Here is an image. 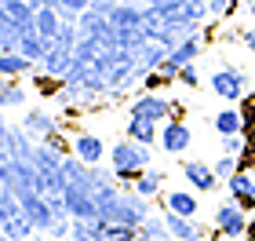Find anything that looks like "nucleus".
I'll return each mask as SVG.
<instances>
[{"label": "nucleus", "mask_w": 255, "mask_h": 241, "mask_svg": "<svg viewBox=\"0 0 255 241\" xmlns=\"http://www.w3.org/2000/svg\"><path fill=\"white\" fill-rule=\"evenodd\" d=\"M212 168H215V176H219V179H230V176L237 172V157H234V154H219Z\"/></svg>", "instance_id": "nucleus-23"}, {"label": "nucleus", "mask_w": 255, "mask_h": 241, "mask_svg": "<svg viewBox=\"0 0 255 241\" xmlns=\"http://www.w3.org/2000/svg\"><path fill=\"white\" fill-rule=\"evenodd\" d=\"M29 7L37 11V7H55V0H29Z\"/></svg>", "instance_id": "nucleus-29"}, {"label": "nucleus", "mask_w": 255, "mask_h": 241, "mask_svg": "<svg viewBox=\"0 0 255 241\" xmlns=\"http://www.w3.org/2000/svg\"><path fill=\"white\" fill-rule=\"evenodd\" d=\"M182 179L190 183V190H197V194H212L215 187H219V176H215V168L212 165H204V161H182Z\"/></svg>", "instance_id": "nucleus-9"}, {"label": "nucleus", "mask_w": 255, "mask_h": 241, "mask_svg": "<svg viewBox=\"0 0 255 241\" xmlns=\"http://www.w3.org/2000/svg\"><path fill=\"white\" fill-rule=\"evenodd\" d=\"M241 40H245V48H248V51L255 55V26H252V29H245V33H241Z\"/></svg>", "instance_id": "nucleus-28"}, {"label": "nucleus", "mask_w": 255, "mask_h": 241, "mask_svg": "<svg viewBox=\"0 0 255 241\" xmlns=\"http://www.w3.org/2000/svg\"><path fill=\"white\" fill-rule=\"evenodd\" d=\"M73 154L84 161V165H102V157H106V143L99 139V135H91V132H80L73 135Z\"/></svg>", "instance_id": "nucleus-10"}, {"label": "nucleus", "mask_w": 255, "mask_h": 241, "mask_svg": "<svg viewBox=\"0 0 255 241\" xmlns=\"http://www.w3.org/2000/svg\"><path fill=\"white\" fill-rule=\"evenodd\" d=\"M37 70V62H29L18 51H0V77H26Z\"/></svg>", "instance_id": "nucleus-18"}, {"label": "nucleus", "mask_w": 255, "mask_h": 241, "mask_svg": "<svg viewBox=\"0 0 255 241\" xmlns=\"http://www.w3.org/2000/svg\"><path fill=\"white\" fill-rule=\"evenodd\" d=\"M226 241H245V238H226Z\"/></svg>", "instance_id": "nucleus-33"}, {"label": "nucleus", "mask_w": 255, "mask_h": 241, "mask_svg": "<svg viewBox=\"0 0 255 241\" xmlns=\"http://www.w3.org/2000/svg\"><path fill=\"white\" fill-rule=\"evenodd\" d=\"M124 132H128V139H135V143H142V146H149V143L160 139V124H153V121H138V117H128Z\"/></svg>", "instance_id": "nucleus-19"}, {"label": "nucleus", "mask_w": 255, "mask_h": 241, "mask_svg": "<svg viewBox=\"0 0 255 241\" xmlns=\"http://www.w3.org/2000/svg\"><path fill=\"white\" fill-rule=\"evenodd\" d=\"M168 121H186V106H182V102H171V117Z\"/></svg>", "instance_id": "nucleus-27"}, {"label": "nucleus", "mask_w": 255, "mask_h": 241, "mask_svg": "<svg viewBox=\"0 0 255 241\" xmlns=\"http://www.w3.org/2000/svg\"><path fill=\"white\" fill-rule=\"evenodd\" d=\"M18 201H22V212L29 216V223L37 227V231H51L55 227V209H51V201L44 198V194H18Z\"/></svg>", "instance_id": "nucleus-8"}, {"label": "nucleus", "mask_w": 255, "mask_h": 241, "mask_svg": "<svg viewBox=\"0 0 255 241\" xmlns=\"http://www.w3.org/2000/svg\"><path fill=\"white\" fill-rule=\"evenodd\" d=\"M55 7H59L62 18H80L91 7V0H55Z\"/></svg>", "instance_id": "nucleus-22"}, {"label": "nucleus", "mask_w": 255, "mask_h": 241, "mask_svg": "<svg viewBox=\"0 0 255 241\" xmlns=\"http://www.w3.org/2000/svg\"><path fill=\"white\" fill-rule=\"evenodd\" d=\"M128 117L164 124V121L171 117V99H164L160 91H142V95H135V99H131V106H128Z\"/></svg>", "instance_id": "nucleus-5"}, {"label": "nucleus", "mask_w": 255, "mask_h": 241, "mask_svg": "<svg viewBox=\"0 0 255 241\" xmlns=\"http://www.w3.org/2000/svg\"><path fill=\"white\" fill-rule=\"evenodd\" d=\"M179 84H182V88H197V84H201V73H197V66H193V62L179 70Z\"/></svg>", "instance_id": "nucleus-26"}, {"label": "nucleus", "mask_w": 255, "mask_h": 241, "mask_svg": "<svg viewBox=\"0 0 255 241\" xmlns=\"http://www.w3.org/2000/svg\"><path fill=\"white\" fill-rule=\"evenodd\" d=\"M149 216H153V205H149V198H142V194H135V190H121L117 201L102 212V220L124 223V227H135V231H138Z\"/></svg>", "instance_id": "nucleus-2"}, {"label": "nucleus", "mask_w": 255, "mask_h": 241, "mask_svg": "<svg viewBox=\"0 0 255 241\" xmlns=\"http://www.w3.org/2000/svg\"><path fill=\"white\" fill-rule=\"evenodd\" d=\"M33 29H37L48 44H55V37H59V29H62L59 7H37V11H33Z\"/></svg>", "instance_id": "nucleus-14"}, {"label": "nucleus", "mask_w": 255, "mask_h": 241, "mask_svg": "<svg viewBox=\"0 0 255 241\" xmlns=\"http://www.w3.org/2000/svg\"><path fill=\"white\" fill-rule=\"evenodd\" d=\"M110 165H113V176H117V183H135L138 172L149 168V146L135 143V139H117L110 146Z\"/></svg>", "instance_id": "nucleus-1"}, {"label": "nucleus", "mask_w": 255, "mask_h": 241, "mask_svg": "<svg viewBox=\"0 0 255 241\" xmlns=\"http://www.w3.org/2000/svg\"><path fill=\"white\" fill-rule=\"evenodd\" d=\"M142 15L146 11H138V7H131V4H113L110 7V22L117 29H135V26H142Z\"/></svg>", "instance_id": "nucleus-21"}, {"label": "nucleus", "mask_w": 255, "mask_h": 241, "mask_svg": "<svg viewBox=\"0 0 255 241\" xmlns=\"http://www.w3.org/2000/svg\"><path fill=\"white\" fill-rule=\"evenodd\" d=\"M212 223H215V231L223 234V241L226 238H245L248 234V212L241 209V205L230 198V201H223V205H215V216H212Z\"/></svg>", "instance_id": "nucleus-4"}, {"label": "nucleus", "mask_w": 255, "mask_h": 241, "mask_svg": "<svg viewBox=\"0 0 255 241\" xmlns=\"http://www.w3.org/2000/svg\"><path fill=\"white\" fill-rule=\"evenodd\" d=\"M106 4H131V0H106Z\"/></svg>", "instance_id": "nucleus-31"}, {"label": "nucleus", "mask_w": 255, "mask_h": 241, "mask_svg": "<svg viewBox=\"0 0 255 241\" xmlns=\"http://www.w3.org/2000/svg\"><path fill=\"white\" fill-rule=\"evenodd\" d=\"M226 190L245 212H255V190H252V172H234L226 179Z\"/></svg>", "instance_id": "nucleus-12"}, {"label": "nucleus", "mask_w": 255, "mask_h": 241, "mask_svg": "<svg viewBox=\"0 0 255 241\" xmlns=\"http://www.w3.org/2000/svg\"><path fill=\"white\" fill-rule=\"evenodd\" d=\"M208 88L226 102H241L252 91V77H248V70H241V66H219L212 73V80H208Z\"/></svg>", "instance_id": "nucleus-3"}, {"label": "nucleus", "mask_w": 255, "mask_h": 241, "mask_svg": "<svg viewBox=\"0 0 255 241\" xmlns=\"http://www.w3.org/2000/svg\"><path fill=\"white\" fill-rule=\"evenodd\" d=\"M168 84H171V80L160 73V70H149V73L142 77V84H138V88H142V91H160V88H168Z\"/></svg>", "instance_id": "nucleus-24"}, {"label": "nucleus", "mask_w": 255, "mask_h": 241, "mask_svg": "<svg viewBox=\"0 0 255 241\" xmlns=\"http://www.w3.org/2000/svg\"><path fill=\"white\" fill-rule=\"evenodd\" d=\"M193 4H204V7H208V4H212V0H193Z\"/></svg>", "instance_id": "nucleus-32"}, {"label": "nucleus", "mask_w": 255, "mask_h": 241, "mask_svg": "<svg viewBox=\"0 0 255 241\" xmlns=\"http://www.w3.org/2000/svg\"><path fill=\"white\" fill-rule=\"evenodd\" d=\"M252 18H255V4H252Z\"/></svg>", "instance_id": "nucleus-34"}, {"label": "nucleus", "mask_w": 255, "mask_h": 241, "mask_svg": "<svg viewBox=\"0 0 255 241\" xmlns=\"http://www.w3.org/2000/svg\"><path fill=\"white\" fill-rule=\"evenodd\" d=\"M160 209H168V212H179V216H197L201 201H197V190H171L168 198L160 201Z\"/></svg>", "instance_id": "nucleus-16"}, {"label": "nucleus", "mask_w": 255, "mask_h": 241, "mask_svg": "<svg viewBox=\"0 0 255 241\" xmlns=\"http://www.w3.org/2000/svg\"><path fill=\"white\" fill-rule=\"evenodd\" d=\"M29 91L18 84V77H0V110H15V106H26Z\"/></svg>", "instance_id": "nucleus-17"}, {"label": "nucleus", "mask_w": 255, "mask_h": 241, "mask_svg": "<svg viewBox=\"0 0 255 241\" xmlns=\"http://www.w3.org/2000/svg\"><path fill=\"white\" fill-rule=\"evenodd\" d=\"M160 150L171 154V157H179V154H186L190 150V143H193V128L186 121H164L160 124Z\"/></svg>", "instance_id": "nucleus-6"}, {"label": "nucleus", "mask_w": 255, "mask_h": 241, "mask_svg": "<svg viewBox=\"0 0 255 241\" xmlns=\"http://www.w3.org/2000/svg\"><path fill=\"white\" fill-rule=\"evenodd\" d=\"M160 216H164V227L175 241H208V227L197 223V216H179L168 209H160Z\"/></svg>", "instance_id": "nucleus-7"}, {"label": "nucleus", "mask_w": 255, "mask_h": 241, "mask_svg": "<svg viewBox=\"0 0 255 241\" xmlns=\"http://www.w3.org/2000/svg\"><path fill=\"white\" fill-rule=\"evenodd\" d=\"M201 48H204V33H190V37H182L175 48H171V55H168V66H175V70H182V66H190L197 55H201Z\"/></svg>", "instance_id": "nucleus-11"}, {"label": "nucleus", "mask_w": 255, "mask_h": 241, "mask_svg": "<svg viewBox=\"0 0 255 241\" xmlns=\"http://www.w3.org/2000/svg\"><path fill=\"white\" fill-rule=\"evenodd\" d=\"M131 190L135 194H142V198H160V190H164V172H153V168H146V172H138V179L131 183Z\"/></svg>", "instance_id": "nucleus-20"}, {"label": "nucleus", "mask_w": 255, "mask_h": 241, "mask_svg": "<svg viewBox=\"0 0 255 241\" xmlns=\"http://www.w3.org/2000/svg\"><path fill=\"white\" fill-rule=\"evenodd\" d=\"M212 128L219 132V139H223V135H245V117H241V106L219 110L215 117H212Z\"/></svg>", "instance_id": "nucleus-15"}, {"label": "nucleus", "mask_w": 255, "mask_h": 241, "mask_svg": "<svg viewBox=\"0 0 255 241\" xmlns=\"http://www.w3.org/2000/svg\"><path fill=\"white\" fill-rule=\"evenodd\" d=\"M245 241H255V220L248 223V234H245Z\"/></svg>", "instance_id": "nucleus-30"}, {"label": "nucleus", "mask_w": 255, "mask_h": 241, "mask_svg": "<svg viewBox=\"0 0 255 241\" xmlns=\"http://www.w3.org/2000/svg\"><path fill=\"white\" fill-rule=\"evenodd\" d=\"M252 190H255V176H252Z\"/></svg>", "instance_id": "nucleus-35"}, {"label": "nucleus", "mask_w": 255, "mask_h": 241, "mask_svg": "<svg viewBox=\"0 0 255 241\" xmlns=\"http://www.w3.org/2000/svg\"><path fill=\"white\" fill-rule=\"evenodd\" d=\"M248 143H252V139H245V135H223V154H234V157H241Z\"/></svg>", "instance_id": "nucleus-25"}, {"label": "nucleus", "mask_w": 255, "mask_h": 241, "mask_svg": "<svg viewBox=\"0 0 255 241\" xmlns=\"http://www.w3.org/2000/svg\"><path fill=\"white\" fill-rule=\"evenodd\" d=\"M22 132L33 135V139H48L51 132H59V121H55L51 113H44V110H29L26 117H22Z\"/></svg>", "instance_id": "nucleus-13"}]
</instances>
